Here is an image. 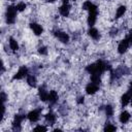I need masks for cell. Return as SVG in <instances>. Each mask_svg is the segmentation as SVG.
I'll list each match as a JSON object with an SVG mask.
<instances>
[{
    "label": "cell",
    "instance_id": "33",
    "mask_svg": "<svg viewBox=\"0 0 132 132\" xmlns=\"http://www.w3.org/2000/svg\"><path fill=\"white\" fill-rule=\"evenodd\" d=\"M130 104H131V107H132V98H131V101H130Z\"/></svg>",
    "mask_w": 132,
    "mask_h": 132
},
{
    "label": "cell",
    "instance_id": "27",
    "mask_svg": "<svg viewBox=\"0 0 132 132\" xmlns=\"http://www.w3.org/2000/svg\"><path fill=\"white\" fill-rule=\"evenodd\" d=\"M126 37H127V39L130 41V43L132 44V29L129 31V33H128V35H127Z\"/></svg>",
    "mask_w": 132,
    "mask_h": 132
},
{
    "label": "cell",
    "instance_id": "8",
    "mask_svg": "<svg viewBox=\"0 0 132 132\" xmlns=\"http://www.w3.org/2000/svg\"><path fill=\"white\" fill-rule=\"evenodd\" d=\"M99 91V85L91 81L86 86V93L88 95H94Z\"/></svg>",
    "mask_w": 132,
    "mask_h": 132
},
{
    "label": "cell",
    "instance_id": "31",
    "mask_svg": "<svg viewBox=\"0 0 132 132\" xmlns=\"http://www.w3.org/2000/svg\"><path fill=\"white\" fill-rule=\"evenodd\" d=\"M129 92L132 94V82H131V86H130V90H129Z\"/></svg>",
    "mask_w": 132,
    "mask_h": 132
},
{
    "label": "cell",
    "instance_id": "12",
    "mask_svg": "<svg viewBox=\"0 0 132 132\" xmlns=\"http://www.w3.org/2000/svg\"><path fill=\"white\" fill-rule=\"evenodd\" d=\"M58 99H59L58 92H57V91H55V90L50 91V93H48V98H47L48 103H50V104H52V105H54V104H56V103L58 102Z\"/></svg>",
    "mask_w": 132,
    "mask_h": 132
},
{
    "label": "cell",
    "instance_id": "24",
    "mask_svg": "<svg viewBox=\"0 0 132 132\" xmlns=\"http://www.w3.org/2000/svg\"><path fill=\"white\" fill-rule=\"evenodd\" d=\"M116 126H113V125H111L110 123H107L106 125H105V127H104V131H116Z\"/></svg>",
    "mask_w": 132,
    "mask_h": 132
},
{
    "label": "cell",
    "instance_id": "36",
    "mask_svg": "<svg viewBox=\"0 0 132 132\" xmlns=\"http://www.w3.org/2000/svg\"><path fill=\"white\" fill-rule=\"evenodd\" d=\"M107 1H109V0H107Z\"/></svg>",
    "mask_w": 132,
    "mask_h": 132
},
{
    "label": "cell",
    "instance_id": "1",
    "mask_svg": "<svg viewBox=\"0 0 132 132\" xmlns=\"http://www.w3.org/2000/svg\"><path fill=\"white\" fill-rule=\"evenodd\" d=\"M16 13H18L16 6H14V5H8L7 6L5 18H6V23L8 25H12V24L15 23V21H16Z\"/></svg>",
    "mask_w": 132,
    "mask_h": 132
},
{
    "label": "cell",
    "instance_id": "5",
    "mask_svg": "<svg viewBox=\"0 0 132 132\" xmlns=\"http://www.w3.org/2000/svg\"><path fill=\"white\" fill-rule=\"evenodd\" d=\"M130 45H131L130 41L127 39V37H125V38H124L123 40H121V41L119 42V44H118V53H119L120 55L125 54V53L128 51V48L130 47Z\"/></svg>",
    "mask_w": 132,
    "mask_h": 132
},
{
    "label": "cell",
    "instance_id": "11",
    "mask_svg": "<svg viewBox=\"0 0 132 132\" xmlns=\"http://www.w3.org/2000/svg\"><path fill=\"white\" fill-rule=\"evenodd\" d=\"M48 93H50V92L46 90L45 86H41V87L38 88V97H39V99H40L41 101H43V102L47 101Z\"/></svg>",
    "mask_w": 132,
    "mask_h": 132
},
{
    "label": "cell",
    "instance_id": "26",
    "mask_svg": "<svg viewBox=\"0 0 132 132\" xmlns=\"http://www.w3.org/2000/svg\"><path fill=\"white\" fill-rule=\"evenodd\" d=\"M34 130H36V131H46L47 128L44 127V126H36V127L34 128Z\"/></svg>",
    "mask_w": 132,
    "mask_h": 132
},
{
    "label": "cell",
    "instance_id": "32",
    "mask_svg": "<svg viewBox=\"0 0 132 132\" xmlns=\"http://www.w3.org/2000/svg\"><path fill=\"white\" fill-rule=\"evenodd\" d=\"M62 1H63V3H67L69 0H62Z\"/></svg>",
    "mask_w": 132,
    "mask_h": 132
},
{
    "label": "cell",
    "instance_id": "9",
    "mask_svg": "<svg viewBox=\"0 0 132 132\" xmlns=\"http://www.w3.org/2000/svg\"><path fill=\"white\" fill-rule=\"evenodd\" d=\"M70 10H71V6H70V4L68 2L67 3H63L59 7V13L64 18H67L70 14Z\"/></svg>",
    "mask_w": 132,
    "mask_h": 132
},
{
    "label": "cell",
    "instance_id": "15",
    "mask_svg": "<svg viewBox=\"0 0 132 132\" xmlns=\"http://www.w3.org/2000/svg\"><path fill=\"white\" fill-rule=\"evenodd\" d=\"M131 119V114L127 111V110H124L120 113L119 116V121L122 123V124H127Z\"/></svg>",
    "mask_w": 132,
    "mask_h": 132
},
{
    "label": "cell",
    "instance_id": "34",
    "mask_svg": "<svg viewBox=\"0 0 132 132\" xmlns=\"http://www.w3.org/2000/svg\"><path fill=\"white\" fill-rule=\"evenodd\" d=\"M8 1H11V2H12V1H14V0H8Z\"/></svg>",
    "mask_w": 132,
    "mask_h": 132
},
{
    "label": "cell",
    "instance_id": "23",
    "mask_svg": "<svg viewBox=\"0 0 132 132\" xmlns=\"http://www.w3.org/2000/svg\"><path fill=\"white\" fill-rule=\"evenodd\" d=\"M38 53H39V55H41V56H46V55L48 54V50H47L46 46L42 45V46H40V47L38 48Z\"/></svg>",
    "mask_w": 132,
    "mask_h": 132
},
{
    "label": "cell",
    "instance_id": "30",
    "mask_svg": "<svg viewBox=\"0 0 132 132\" xmlns=\"http://www.w3.org/2000/svg\"><path fill=\"white\" fill-rule=\"evenodd\" d=\"M47 2H50V3H54V2H56L57 0H46Z\"/></svg>",
    "mask_w": 132,
    "mask_h": 132
},
{
    "label": "cell",
    "instance_id": "7",
    "mask_svg": "<svg viewBox=\"0 0 132 132\" xmlns=\"http://www.w3.org/2000/svg\"><path fill=\"white\" fill-rule=\"evenodd\" d=\"M27 119L31 123H36L40 119V109H33L27 114Z\"/></svg>",
    "mask_w": 132,
    "mask_h": 132
},
{
    "label": "cell",
    "instance_id": "25",
    "mask_svg": "<svg viewBox=\"0 0 132 132\" xmlns=\"http://www.w3.org/2000/svg\"><path fill=\"white\" fill-rule=\"evenodd\" d=\"M118 32H119V30H118V28H112L111 30H110V32H109V35L110 36H116L117 34H118Z\"/></svg>",
    "mask_w": 132,
    "mask_h": 132
},
{
    "label": "cell",
    "instance_id": "13",
    "mask_svg": "<svg viewBox=\"0 0 132 132\" xmlns=\"http://www.w3.org/2000/svg\"><path fill=\"white\" fill-rule=\"evenodd\" d=\"M131 98H132V94L130 92H127V93L123 94L122 97H121V105H122V107H126L130 103Z\"/></svg>",
    "mask_w": 132,
    "mask_h": 132
},
{
    "label": "cell",
    "instance_id": "10",
    "mask_svg": "<svg viewBox=\"0 0 132 132\" xmlns=\"http://www.w3.org/2000/svg\"><path fill=\"white\" fill-rule=\"evenodd\" d=\"M30 29L33 31V33H34L36 36L41 35L42 32H43V28H42V26H41L40 24L36 23V22H32V23H30Z\"/></svg>",
    "mask_w": 132,
    "mask_h": 132
},
{
    "label": "cell",
    "instance_id": "2",
    "mask_svg": "<svg viewBox=\"0 0 132 132\" xmlns=\"http://www.w3.org/2000/svg\"><path fill=\"white\" fill-rule=\"evenodd\" d=\"M88 11H89V14H88L87 23H88L89 27H94V25H95V23L97 21V15H98V7H97V5H95L93 3Z\"/></svg>",
    "mask_w": 132,
    "mask_h": 132
},
{
    "label": "cell",
    "instance_id": "3",
    "mask_svg": "<svg viewBox=\"0 0 132 132\" xmlns=\"http://www.w3.org/2000/svg\"><path fill=\"white\" fill-rule=\"evenodd\" d=\"M53 34H54V36H55L59 41H61L62 43H68L69 40H70L69 35H68L66 32L62 31V30H59V29L54 30V31H53Z\"/></svg>",
    "mask_w": 132,
    "mask_h": 132
},
{
    "label": "cell",
    "instance_id": "35",
    "mask_svg": "<svg viewBox=\"0 0 132 132\" xmlns=\"http://www.w3.org/2000/svg\"><path fill=\"white\" fill-rule=\"evenodd\" d=\"M72 1H77V0H72Z\"/></svg>",
    "mask_w": 132,
    "mask_h": 132
},
{
    "label": "cell",
    "instance_id": "28",
    "mask_svg": "<svg viewBox=\"0 0 132 132\" xmlns=\"http://www.w3.org/2000/svg\"><path fill=\"white\" fill-rule=\"evenodd\" d=\"M1 99H2V102L5 103V101H6V99H7V96H6V94H5L4 92H1Z\"/></svg>",
    "mask_w": 132,
    "mask_h": 132
},
{
    "label": "cell",
    "instance_id": "29",
    "mask_svg": "<svg viewBox=\"0 0 132 132\" xmlns=\"http://www.w3.org/2000/svg\"><path fill=\"white\" fill-rule=\"evenodd\" d=\"M84 101H85V97H84V96L78 97V98H77V100H76V102H77L78 104H82V103H84Z\"/></svg>",
    "mask_w": 132,
    "mask_h": 132
},
{
    "label": "cell",
    "instance_id": "19",
    "mask_svg": "<svg viewBox=\"0 0 132 132\" xmlns=\"http://www.w3.org/2000/svg\"><path fill=\"white\" fill-rule=\"evenodd\" d=\"M126 6L125 5H121L117 8V11H116V19H121L122 16H124L125 12H126Z\"/></svg>",
    "mask_w": 132,
    "mask_h": 132
},
{
    "label": "cell",
    "instance_id": "4",
    "mask_svg": "<svg viewBox=\"0 0 132 132\" xmlns=\"http://www.w3.org/2000/svg\"><path fill=\"white\" fill-rule=\"evenodd\" d=\"M29 74V69L26 67V66H22L19 68V70L15 72V74L13 75L12 79L13 80H20V79H23L25 77H27Z\"/></svg>",
    "mask_w": 132,
    "mask_h": 132
},
{
    "label": "cell",
    "instance_id": "17",
    "mask_svg": "<svg viewBox=\"0 0 132 132\" xmlns=\"http://www.w3.org/2000/svg\"><path fill=\"white\" fill-rule=\"evenodd\" d=\"M27 78V84L31 87V88H36L37 86V78L34 74H28V76L26 77Z\"/></svg>",
    "mask_w": 132,
    "mask_h": 132
},
{
    "label": "cell",
    "instance_id": "14",
    "mask_svg": "<svg viewBox=\"0 0 132 132\" xmlns=\"http://www.w3.org/2000/svg\"><path fill=\"white\" fill-rule=\"evenodd\" d=\"M88 34H89V36H90L92 39H94V40H99L100 37H101L100 32L98 31V29H96V28H94V27H90V29L88 30Z\"/></svg>",
    "mask_w": 132,
    "mask_h": 132
},
{
    "label": "cell",
    "instance_id": "20",
    "mask_svg": "<svg viewBox=\"0 0 132 132\" xmlns=\"http://www.w3.org/2000/svg\"><path fill=\"white\" fill-rule=\"evenodd\" d=\"M104 111H105L106 117H112L113 113H114V108L112 107V105L107 104V105L104 107Z\"/></svg>",
    "mask_w": 132,
    "mask_h": 132
},
{
    "label": "cell",
    "instance_id": "22",
    "mask_svg": "<svg viewBox=\"0 0 132 132\" xmlns=\"http://www.w3.org/2000/svg\"><path fill=\"white\" fill-rule=\"evenodd\" d=\"M16 9H18V11H20V12H22V11H24L25 9H26V7H27V4L25 3V2H19L16 5Z\"/></svg>",
    "mask_w": 132,
    "mask_h": 132
},
{
    "label": "cell",
    "instance_id": "16",
    "mask_svg": "<svg viewBox=\"0 0 132 132\" xmlns=\"http://www.w3.org/2000/svg\"><path fill=\"white\" fill-rule=\"evenodd\" d=\"M44 119H45V122L48 125H54L56 123V121H57V116L54 112H47L44 116Z\"/></svg>",
    "mask_w": 132,
    "mask_h": 132
},
{
    "label": "cell",
    "instance_id": "21",
    "mask_svg": "<svg viewBox=\"0 0 132 132\" xmlns=\"http://www.w3.org/2000/svg\"><path fill=\"white\" fill-rule=\"evenodd\" d=\"M92 4H93V2H92L91 0H86V1L82 3V5H81L82 10H89V8L91 7Z\"/></svg>",
    "mask_w": 132,
    "mask_h": 132
},
{
    "label": "cell",
    "instance_id": "18",
    "mask_svg": "<svg viewBox=\"0 0 132 132\" xmlns=\"http://www.w3.org/2000/svg\"><path fill=\"white\" fill-rule=\"evenodd\" d=\"M8 44H9V47L12 52H18L19 51V43H18L16 39H14L13 37L8 38Z\"/></svg>",
    "mask_w": 132,
    "mask_h": 132
},
{
    "label": "cell",
    "instance_id": "6",
    "mask_svg": "<svg viewBox=\"0 0 132 132\" xmlns=\"http://www.w3.org/2000/svg\"><path fill=\"white\" fill-rule=\"evenodd\" d=\"M26 118H27V116H25V114H15L14 120L12 122V129L13 130H21V125Z\"/></svg>",
    "mask_w": 132,
    "mask_h": 132
}]
</instances>
